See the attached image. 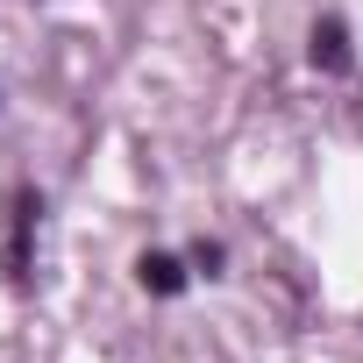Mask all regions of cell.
I'll use <instances>...</instances> for the list:
<instances>
[{
	"label": "cell",
	"mask_w": 363,
	"mask_h": 363,
	"mask_svg": "<svg viewBox=\"0 0 363 363\" xmlns=\"http://www.w3.org/2000/svg\"><path fill=\"white\" fill-rule=\"evenodd\" d=\"M306 57L320 65V72H349V29L328 15V22H313V43H306Z\"/></svg>",
	"instance_id": "1"
},
{
	"label": "cell",
	"mask_w": 363,
	"mask_h": 363,
	"mask_svg": "<svg viewBox=\"0 0 363 363\" xmlns=\"http://www.w3.org/2000/svg\"><path fill=\"white\" fill-rule=\"evenodd\" d=\"M135 278H143L150 292H164V299H171V292H186V264H178V257H143Z\"/></svg>",
	"instance_id": "2"
}]
</instances>
